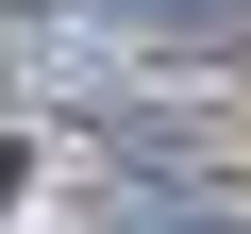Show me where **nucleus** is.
Instances as JSON below:
<instances>
[{
    "mask_svg": "<svg viewBox=\"0 0 251 234\" xmlns=\"http://www.w3.org/2000/svg\"><path fill=\"white\" fill-rule=\"evenodd\" d=\"M201 50L151 34V17H117V0H0V100H34V117H151V100H218L184 84Z\"/></svg>",
    "mask_w": 251,
    "mask_h": 234,
    "instance_id": "1",
    "label": "nucleus"
},
{
    "mask_svg": "<svg viewBox=\"0 0 251 234\" xmlns=\"http://www.w3.org/2000/svg\"><path fill=\"white\" fill-rule=\"evenodd\" d=\"M84 234H251V217H234L201 167H151V184H100V201H84Z\"/></svg>",
    "mask_w": 251,
    "mask_h": 234,
    "instance_id": "2",
    "label": "nucleus"
},
{
    "mask_svg": "<svg viewBox=\"0 0 251 234\" xmlns=\"http://www.w3.org/2000/svg\"><path fill=\"white\" fill-rule=\"evenodd\" d=\"M117 17H151V34H184V50H218V34H251V0H117Z\"/></svg>",
    "mask_w": 251,
    "mask_h": 234,
    "instance_id": "3",
    "label": "nucleus"
}]
</instances>
